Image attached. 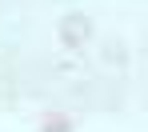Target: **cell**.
<instances>
[{"label":"cell","mask_w":148,"mask_h":132,"mask_svg":"<svg viewBox=\"0 0 148 132\" xmlns=\"http://www.w3.org/2000/svg\"><path fill=\"white\" fill-rule=\"evenodd\" d=\"M72 116H64V112H44V120H40V132H72Z\"/></svg>","instance_id":"obj_2"},{"label":"cell","mask_w":148,"mask_h":132,"mask_svg":"<svg viewBox=\"0 0 148 132\" xmlns=\"http://www.w3.org/2000/svg\"><path fill=\"white\" fill-rule=\"evenodd\" d=\"M88 36H92V20H88L84 12H68V16L60 20V44L76 48V44H84Z\"/></svg>","instance_id":"obj_1"}]
</instances>
